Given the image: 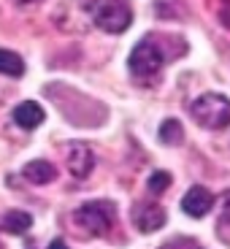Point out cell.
Returning a JSON list of instances; mask_svg holds the SVG:
<instances>
[{
	"label": "cell",
	"instance_id": "obj_15",
	"mask_svg": "<svg viewBox=\"0 0 230 249\" xmlns=\"http://www.w3.org/2000/svg\"><path fill=\"white\" fill-rule=\"evenodd\" d=\"M212 11L225 27H230V0H217V6H212Z\"/></svg>",
	"mask_w": 230,
	"mask_h": 249
},
{
	"label": "cell",
	"instance_id": "obj_11",
	"mask_svg": "<svg viewBox=\"0 0 230 249\" xmlns=\"http://www.w3.org/2000/svg\"><path fill=\"white\" fill-rule=\"evenodd\" d=\"M0 73L11 76V79L25 76V60L11 49H0Z\"/></svg>",
	"mask_w": 230,
	"mask_h": 249
},
{
	"label": "cell",
	"instance_id": "obj_10",
	"mask_svg": "<svg viewBox=\"0 0 230 249\" xmlns=\"http://www.w3.org/2000/svg\"><path fill=\"white\" fill-rule=\"evenodd\" d=\"M33 228V217L22 209H11V212L3 217V231H8L11 236H22Z\"/></svg>",
	"mask_w": 230,
	"mask_h": 249
},
{
	"label": "cell",
	"instance_id": "obj_6",
	"mask_svg": "<svg viewBox=\"0 0 230 249\" xmlns=\"http://www.w3.org/2000/svg\"><path fill=\"white\" fill-rule=\"evenodd\" d=\"M181 209H184L187 217L200 219V217H206V214L214 209V195L209 193L206 187L195 184V187H190V190L184 193V198H181Z\"/></svg>",
	"mask_w": 230,
	"mask_h": 249
},
{
	"label": "cell",
	"instance_id": "obj_9",
	"mask_svg": "<svg viewBox=\"0 0 230 249\" xmlns=\"http://www.w3.org/2000/svg\"><path fill=\"white\" fill-rule=\"evenodd\" d=\"M22 176L27 181H33V184H49V181L57 179V168L49 160H30L22 168Z\"/></svg>",
	"mask_w": 230,
	"mask_h": 249
},
{
	"label": "cell",
	"instance_id": "obj_14",
	"mask_svg": "<svg viewBox=\"0 0 230 249\" xmlns=\"http://www.w3.org/2000/svg\"><path fill=\"white\" fill-rule=\"evenodd\" d=\"M146 187H149L152 195L165 193V190L171 187V174H168V171H155V174L149 176V181H146Z\"/></svg>",
	"mask_w": 230,
	"mask_h": 249
},
{
	"label": "cell",
	"instance_id": "obj_17",
	"mask_svg": "<svg viewBox=\"0 0 230 249\" xmlns=\"http://www.w3.org/2000/svg\"><path fill=\"white\" fill-rule=\"evenodd\" d=\"M17 3H41V0H17Z\"/></svg>",
	"mask_w": 230,
	"mask_h": 249
},
{
	"label": "cell",
	"instance_id": "obj_13",
	"mask_svg": "<svg viewBox=\"0 0 230 249\" xmlns=\"http://www.w3.org/2000/svg\"><path fill=\"white\" fill-rule=\"evenodd\" d=\"M217 236L228 244V236H230V190L222 193L219 198V222H217Z\"/></svg>",
	"mask_w": 230,
	"mask_h": 249
},
{
	"label": "cell",
	"instance_id": "obj_5",
	"mask_svg": "<svg viewBox=\"0 0 230 249\" xmlns=\"http://www.w3.org/2000/svg\"><path fill=\"white\" fill-rule=\"evenodd\" d=\"M65 162H68L71 176L87 179V176L92 174V168H95V155H92V149H89L87 143L73 141V143L65 146Z\"/></svg>",
	"mask_w": 230,
	"mask_h": 249
},
{
	"label": "cell",
	"instance_id": "obj_16",
	"mask_svg": "<svg viewBox=\"0 0 230 249\" xmlns=\"http://www.w3.org/2000/svg\"><path fill=\"white\" fill-rule=\"evenodd\" d=\"M49 249H71V247H68L65 241H62V238H54V241L49 244Z\"/></svg>",
	"mask_w": 230,
	"mask_h": 249
},
{
	"label": "cell",
	"instance_id": "obj_3",
	"mask_svg": "<svg viewBox=\"0 0 230 249\" xmlns=\"http://www.w3.org/2000/svg\"><path fill=\"white\" fill-rule=\"evenodd\" d=\"M190 114L206 130H222L230 124V100L225 95L206 92L200 98H195V103L190 106Z\"/></svg>",
	"mask_w": 230,
	"mask_h": 249
},
{
	"label": "cell",
	"instance_id": "obj_12",
	"mask_svg": "<svg viewBox=\"0 0 230 249\" xmlns=\"http://www.w3.org/2000/svg\"><path fill=\"white\" fill-rule=\"evenodd\" d=\"M160 141L165 143V146H179L181 141H184V127H181V122H176V119H165V122L160 124Z\"/></svg>",
	"mask_w": 230,
	"mask_h": 249
},
{
	"label": "cell",
	"instance_id": "obj_1",
	"mask_svg": "<svg viewBox=\"0 0 230 249\" xmlns=\"http://www.w3.org/2000/svg\"><path fill=\"white\" fill-rule=\"evenodd\" d=\"M187 52L184 38L165 36V33H146V36L133 46L127 68L136 79H152L162 71V65L171 60H179Z\"/></svg>",
	"mask_w": 230,
	"mask_h": 249
},
{
	"label": "cell",
	"instance_id": "obj_2",
	"mask_svg": "<svg viewBox=\"0 0 230 249\" xmlns=\"http://www.w3.org/2000/svg\"><path fill=\"white\" fill-rule=\"evenodd\" d=\"M117 217V206L111 200H89L73 212V225L87 236H106Z\"/></svg>",
	"mask_w": 230,
	"mask_h": 249
},
{
	"label": "cell",
	"instance_id": "obj_8",
	"mask_svg": "<svg viewBox=\"0 0 230 249\" xmlns=\"http://www.w3.org/2000/svg\"><path fill=\"white\" fill-rule=\"evenodd\" d=\"M44 119H46V111L41 108V103H35V100H22V103L14 108V122H17L22 130H35Z\"/></svg>",
	"mask_w": 230,
	"mask_h": 249
},
{
	"label": "cell",
	"instance_id": "obj_7",
	"mask_svg": "<svg viewBox=\"0 0 230 249\" xmlns=\"http://www.w3.org/2000/svg\"><path fill=\"white\" fill-rule=\"evenodd\" d=\"M133 222L141 233H155L165 225V209L157 203H141L133 212Z\"/></svg>",
	"mask_w": 230,
	"mask_h": 249
},
{
	"label": "cell",
	"instance_id": "obj_4",
	"mask_svg": "<svg viewBox=\"0 0 230 249\" xmlns=\"http://www.w3.org/2000/svg\"><path fill=\"white\" fill-rule=\"evenodd\" d=\"M92 19L100 30L124 33L133 22V11L127 6V0H98L92 6Z\"/></svg>",
	"mask_w": 230,
	"mask_h": 249
}]
</instances>
